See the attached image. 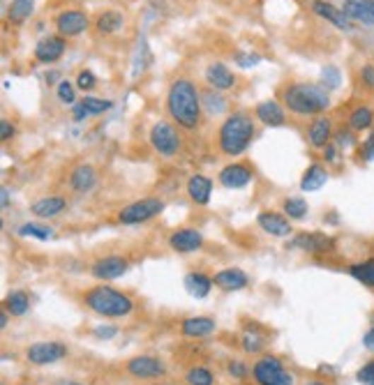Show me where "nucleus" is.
Here are the masks:
<instances>
[{
    "instance_id": "obj_1",
    "label": "nucleus",
    "mask_w": 374,
    "mask_h": 385,
    "mask_svg": "<svg viewBox=\"0 0 374 385\" xmlns=\"http://www.w3.org/2000/svg\"><path fill=\"white\" fill-rule=\"evenodd\" d=\"M167 111L182 129H197L201 122V95L189 78H176L167 93Z\"/></svg>"
},
{
    "instance_id": "obj_2",
    "label": "nucleus",
    "mask_w": 374,
    "mask_h": 385,
    "mask_svg": "<svg viewBox=\"0 0 374 385\" xmlns=\"http://www.w3.org/2000/svg\"><path fill=\"white\" fill-rule=\"evenodd\" d=\"M255 138V120L250 113L236 111L222 122L220 132H217V143L220 150L229 157H238L247 150V146Z\"/></svg>"
},
{
    "instance_id": "obj_3",
    "label": "nucleus",
    "mask_w": 374,
    "mask_h": 385,
    "mask_svg": "<svg viewBox=\"0 0 374 385\" xmlns=\"http://www.w3.org/2000/svg\"><path fill=\"white\" fill-rule=\"evenodd\" d=\"M284 107L296 116H319L330 107L326 88L315 83H291L282 93Z\"/></svg>"
},
{
    "instance_id": "obj_4",
    "label": "nucleus",
    "mask_w": 374,
    "mask_h": 385,
    "mask_svg": "<svg viewBox=\"0 0 374 385\" xmlns=\"http://www.w3.org/2000/svg\"><path fill=\"white\" fill-rule=\"evenodd\" d=\"M83 302H86V307H88V309H93L95 314L107 316V319L127 316V314L132 312V307H134L132 297L116 291V288H111V286L90 288V291L83 295Z\"/></svg>"
},
{
    "instance_id": "obj_5",
    "label": "nucleus",
    "mask_w": 374,
    "mask_h": 385,
    "mask_svg": "<svg viewBox=\"0 0 374 385\" xmlns=\"http://www.w3.org/2000/svg\"><path fill=\"white\" fill-rule=\"evenodd\" d=\"M252 376L259 385H293V376L284 372L282 362L273 355H266L255 365Z\"/></svg>"
},
{
    "instance_id": "obj_6",
    "label": "nucleus",
    "mask_w": 374,
    "mask_h": 385,
    "mask_svg": "<svg viewBox=\"0 0 374 385\" xmlns=\"http://www.w3.org/2000/svg\"><path fill=\"white\" fill-rule=\"evenodd\" d=\"M151 146L155 153H160L162 157H173L178 150H180V136L178 132L173 129L169 122H155V125L151 127Z\"/></svg>"
},
{
    "instance_id": "obj_7",
    "label": "nucleus",
    "mask_w": 374,
    "mask_h": 385,
    "mask_svg": "<svg viewBox=\"0 0 374 385\" xmlns=\"http://www.w3.org/2000/svg\"><path fill=\"white\" fill-rule=\"evenodd\" d=\"M162 210H164V203L160 199H141L120 210L118 220L123 224H141V222L153 220V217H158Z\"/></svg>"
},
{
    "instance_id": "obj_8",
    "label": "nucleus",
    "mask_w": 374,
    "mask_h": 385,
    "mask_svg": "<svg viewBox=\"0 0 374 385\" xmlns=\"http://www.w3.org/2000/svg\"><path fill=\"white\" fill-rule=\"evenodd\" d=\"M67 355V346L60 341H37V344L28 346L25 357L33 365H54L58 360H63Z\"/></svg>"
},
{
    "instance_id": "obj_9",
    "label": "nucleus",
    "mask_w": 374,
    "mask_h": 385,
    "mask_svg": "<svg viewBox=\"0 0 374 385\" xmlns=\"http://www.w3.org/2000/svg\"><path fill=\"white\" fill-rule=\"evenodd\" d=\"M88 28V16L81 10H67L56 16V30L63 37H76Z\"/></svg>"
},
{
    "instance_id": "obj_10",
    "label": "nucleus",
    "mask_w": 374,
    "mask_h": 385,
    "mask_svg": "<svg viewBox=\"0 0 374 385\" xmlns=\"http://www.w3.org/2000/svg\"><path fill=\"white\" fill-rule=\"evenodd\" d=\"M65 47L67 45H65L63 35H49V37L40 40L37 47H35V60H37V63H45V65L56 63V60L63 58Z\"/></svg>"
},
{
    "instance_id": "obj_11",
    "label": "nucleus",
    "mask_w": 374,
    "mask_h": 385,
    "mask_svg": "<svg viewBox=\"0 0 374 385\" xmlns=\"http://www.w3.org/2000/svg\"><path fill=\"white\" fill-rule=\"evenodd\" d=\"M127 268H129V263L123 256H104L100 261H95L90 273H93V277L102 279V282H109V279L123 277L127 273Z\"/></svg>"
},
{
    "instance_id": "obj_12",
    "label": "nucleus",
    "mask_w": 374,
    "mask_h": 385,
    "mask_svg": "<svg viewBox=\"0 0 374 385\" xmlns=\"http://www.w3.org/2000/svg\"><path fill=\"white\" fill-rule=\"evenodd\" d=\"M127 372L134 376V379H144V381H151V379H158V376L164 374V362L158 360V357H151V355H139L132 357L127 362Z\"/></svg>"
},
{
    "instance_id": "obj_13",
    "label": "nucleus",
    "mask_w": 374,
    "mask_h": 385,
    "mask_svg": "<svg viewBox=\"0 0 374 385\" xmlns=\"http://www.w3.org/2000/svg\"><path fill=\"white\" fill-rule=\"evenodd\" d=\"M312 12L321 19H326L340 30H351L353 28V21L346 16L340 7H335L333 3H326V0H312Z\"/></svg>"
},
{
    "instance_id": "obj_14",
    "label": "nucleus",
    "mask_w": 374,
    "mask_h": 385,
    "mask_svg": "<svg viewBox=\"0 0 374 385\" xmlns=\"http://www.w3.org/2000/svg\"><path fill=\"white\" fill-rule=\"evenodd\" d=\"M250 180H252V169L247 164L233 162L220 171V182L227 189H240V187H245Z\"/></svg>"
},
{
    "instance_id": "obj_15",
    "label": "nucleus",
    "mask_w": 374,
    "mask_h": 385,
    "mask_svg": "<svg viewBox=\"0 0 374 385\" xmlns=\"http://www.w3.org/2000/svg\"><path fill=\"white\" fill-rule=\"evenodd\" d=\"M291 247L303 249V251H312V254H321V251L333 249V238H328L326 233H300L293 238Z\"/></svg>"
},
{
    "instance_id": "obj_16",
    "label": "nucleus",
    "mask_w": 374,
    "mask_h": 385,
    "mask_svg": "<svg viewBox=\"0 0 374 385\" xmlns=\"http://www.w3.org/2000/svg\"><path fill=\"white\" fill-rule=\"evenodd\" d=\"M201 242H204V238L197 229H178V231H173L171 238H169L171 249L178 251V254L197 251L199 247H201Z\"/></svg>"
},
{
    "instance_id": "obj_17",
    "label": "nucleus",
    "mask_w": 374,
    "mask_h": 385,
    "mask_svg": "<svg viewBox=\"0 0 374 385\" xmlns=\"http://www.w3.org/2000/svg\"><path fill=\"white\" fill-rule=\"evenodd\" d=\"M206 83L215 90H229L236 85V76L224 63H211L206 67Z\"/></svg>"
},
{
    "instance_id": "obj_18",
    "label": "nucleus",
    "mask_w": 374,
    "mask_h": 385,
    "mask_svg": "<svg viewBox=\"0 0 374 385\" xmlns=\"http://www.w3.org/2000/svg\"><path fill=\"white\" fill-rule=\"evenodd\" d=\"M342 12L351 21H358L365 25L374 23V0H344Z\"/></svg>"
},
{
    "instance_id": "obj_19",
    "label": "nucleus",
    "mask_w": 374,
    "mask_h": 385,
    "mask_svg": "<svg viewBox=\"0 0 374 385\" xmlns=\"http://www.w3.org/2000/svg\"><path fill=\"white\" fill-rule=\"evenodd\" d=\"M247 275L242 273L240 268H227V270H220L215 277H213V284L222 291H240V288L247 286Z\"/></svg>"
},
{
    "instance_id": "obj_20",
    "label": "nucleus",
    "mask_w": 374,
    "mask_h": 385,
    "mask_svg": "<svg viewBox=\"0 0 374 385\" xmlns=\"http://www.w3.org/2000/svg\"><path fill=\"white\" fill-rule=\"evenodd\" d=\"M255 116H257V120L264 122L266 127H282L284 125V109L280 107V102H275V100L259 102L257 109H255Z\"/></svg>"
},
{
    "instance_id": "obj_21",
    "label": "nucleus",
    "mask_w": 374,
    "mask_h": 385,
    "mask_svg": "<svg viewBox=\"0 0 374 385\" xmlns=\"http://www.w3.org/2000/svg\"><path fill=\"white\" fill-rule=\"evenodd\" d=\"M330 136H333V125H330V118L326 116H317L312 120V125L308 129V141L312 148H326L330 143Z\"/></svg>"
},
{
    "instance_id": "obj_22",
    "label": "nucleus",
    "mask_w": 374,
    "mask_h": 385,
    "mask_svg": "<svg viewBox=\"0 0 374 385\" xmlns=\"http://www.w3.org/2000/svg\"><path fill=\"white\" fill-rule=\"evenodd\" d=\"M257 222H259L261 229H264L266 233L275 235V238H284V235L291 233L289 220L282 217V215H277V213H268V210H266V213H259Z\"/></svg>"
},
{
    "instance_id": "obj_23",
    "label": "nucleus",
    "mask_w": 374,
    "mask_h": 385,
    "mask_svg": "<svg viewBox=\"0 0 374 385\" xmlns=\"http://www.w3.org/2000/svg\"><path fill=\"white\" fill-rule=\"evenodd\" d=\"M211 191H213V180L201 176V173H197V176L187 180V194L199 206H206L211 201Z\"/></svg>"
},
{
    "instance_id": "obj_24",
    "label": "nucleus",
    "mask_w": 374,
    "mask_h": 385,
    "mask_svg": "<svg viewBox=\"0 0 374 385\" xmlns=\"http://www.w3.org/2000/svg\"><path fill=\"white\" fill-rule=\"evenodd\" d=\"M180 330L185 337H208L215 332V321L211 316H189L182 321Z\"/></svg>"
},
{
    "instance_id": "obj_25",
    "label": "nucleus",
    "mask_w": 374,
    "mask_h": 385,
    "mask_svg": "<svg viewBox=\"0 0 374 385\" xmlns=\"http://www.w3.org/2000/svg\"><path fill=\"white\" fill-rule=\"evenodd\" d=\"M111 109V102L109 100H98V97H86L81 102L74 104V120H83L88 116H98V113H104Z\"/></svg>"
},
{
    "instance_id": "obj_26",
    "label": "nucleus",
    "mask_w": 374,
    "mask_h": 385,
    "mask_svg": "<svg viewBox=\"0 0 374 385\" xmlns=\"http://www.w3.org/2000/svg\"><path fill=\"white\" fill-rule=\"evenodd\" d=\"M65 206H67L65 199H60V196H45V199L35 201V203L30 206V213L42 217V220H49V217H56V215L63 213Z\"/></svg>"
},
{
    "instance_id": "obj_27",
    "label": "nucleus",
    "mask_w": 374,
    "mask_h": 385,
    "mask_svg": "<svg viewBox=\"0 0 374 385\" xmlns=\"http://www.w3.org/2000/svg\"><path fill=\"white\" fill-rule=\"evenodd\" d=\"M95 180H98V176H95V169L88 164H81L76 166V169L69 173V187H72L74 191H88L93 189Z\"/></svg>"
},
{
    "instance_id": "obj_28",
    "label": "nucleus",
    "mask_w": 374,
    "mask_h": 385,
    "mask_svg": "<svg viewBox=\"0 0 374 385\" xmlns=\"http://www.w3.org/2000/svg\"><path fill=\"white\" fill-rule=\"evenodd\" d=\"M328 180V171L324 169L321 164H312L308 166V171L303 173V180H300V189L303 191H317L326 185Z\"/></svg>"
},
{
    "instance_id": "obj_29",
    "label": "nucleus",
    "mask_w": 374,
    "mask_h": 385,
    "mask_svg": "<svg viewBox=\"0 0 374 385\" xmlns=\"http://www.w3.org/2000/svg\"><path fill=\"white\" fill-rule=\"evenodd\" d=\"M95 28H98L100 35H114L123 28V14L116 12V10H107L98 16L95 21Z\"/></svg>"
},
{
    "instance_id": "obj_30",
    "label": "nucleus",
    "mask_w": 374,
    "mask_h": 385,
    "mask_svg": "<svg viewBox=\"0 0 374 385\" xmlns=\"http://www.w3.org/2000/svg\"><path fill=\"white\" fill-rule=\"evenodd\" d=\"M35 10V0H12L7 7V21L12 25H21Z\"/></svg>"
},
{
    "instance_id": "obj_31",
    "label": "nucleus",
    "mask_w": 374,
    "mask_h": 385,
    "mask_svg": "<svg viewBox=\"0 0 374 385\" xmlns=\"http://www.w3.org/2000/svg\"><path fill=\"white\" fill-rule=\"evenodd\" d=\"M211 286H213V279L206 277L201 273H189L185 277V288L189 295L194 297H206L208 293H211Z\"/></svg>"
},
{
    "instance_id": "obj_32",
    "label": "nucleus",
    "mask_w": 374,
    "mask_h": 385,
    "mask_svg": "<svg viewBox=\"0 0 374 385\" xmlns=\"http://www.w3.org/2000/svg\"><path fill=\"white\" fill-rule=\"evenodd\" d=\"M30 307V297L28 293H23V291H14L7 295V300H5V309L12 314V316H23L25 312H28Z\"/></svg>"
},
{
    "instance_id": "obj_33",
    "label": "nucleus",
    "mask_w": 374,
    "mask_h": 385,
    "mask_svg": "<svg viewBox=\"0 0 374 385\" xmlns=\"http://www.w3.org/2000/svg\"><path fill=\"white\" fill-rule=\"evenodd\" d=\"M349 273H351L353 279H358L361 284L374 288V259L363 261V263H353L349 268Z\"/></svg>"
},
{
    "instance_id": "obj_34",
    "label": "nucleus",
    "mask_w": 374,
    "mask_h": 385,
    "mask_svg": "<svg viewBox=\"0 0 374 385\" xmlns=\"http://www.w3.org/2000/svg\"><path fill=\"white\" fill-rule=\"evenodd\" d=\"M372 111L368 107H356L351 113H349V127L353 132H363V129H370L372 127Z\"/></svg>"
},
{
    "instance_id": "obj_35",
    "label": "nucleus",
    "mask_w": 374,
    "mask_h": 385,
    "mask_svg": "<svg viewBox=\"0 0 374 385\" xmlns=\"http://www.w3.org/2000/svg\"><path fill=\"white\" fill-rule=\"evenodd\" d=\"M282 208H284V213L289 220H303V217L308 215V201L305 199H286Z\"/></svg>"
},
{
    "instance_id": "obj_36",
    "label": "nucleus",
    "mask_w": 374,
    "mask_h": 385,
    "mask_svg": "<svg viewBox=\"0 0 374 385\" xmlns=\"http://www.w3.org/2000/svg\"><path fill=\"white\" fill-rule=\"evenodd\" d=\"M187 385H213V374L206 369V367H194V369H189L187 376H185Z\"/></svg>"
},
{
    "instance_id": "obj_37",
    "label": "nucleus",
    "mask_w": 374,
    "mask_h": 385,
    "mask_svg": "<svg viewBox=\"0 0 374 385\" xmlns=\"http://www.w3.org/2000/svg\"><path fill=\"white\" fill-rule=\"evenodd\" d=\"M58 100L63 104H69V107H74L76 104V93H74V83L63 78V81L58 83Z\"/></svg>"
},
{
    "instance_id": "obj_38",
    "label": "nucleus",
    "mask_w": 374,
    "mask_h": 385,
    "mask_svg": "<svg viewBox=\"0 0 374 385\" xmlns=\"http://www.w3.org/2000/svg\"><path fill=\"white\" fill-rule=\"evenodd\" d=\"M21 235H33V238L37 240H49L51 238V231L47 229V226H40V224H23L19 229Z\"/></svg>"
},
{
    "instance_id": "obj_39",
    "label": "nucleus",
    "mask_w": 374,
    "mask_h": 385,
    "mask_svg": "<svg viewBox=\"0 0 374 385\" xmlns=\"http://www.w3.org/2000/svg\"><path fill=\"white\" fill-rule=\"evenodd\" d=\"M321 78H324V85L326 88H337V85H340V81H342V76H340V69L337 67H333V65H328L324 72H321Z\"/></svg>"
},
{
    "instance_id": "obj_40",
    "label": "nucleus",
    "mask_w": 374,
    "mask_h": 385,
    "mask_svg": "<svg viewBox=\"0 0 374 385\" xmlns=\"http://www.w3.org/2000/svg\"><path fill=\"white\" fill-rule=\"evenodd\" d=\"M95 85H98V78H95L93 72H88V69L79 72V76H76V88L83 90V93H90Z\"/></svg>"
},
{
    "instance_id": "obj_41",
    "label": "nucleus",
    "mask_w": 374,
    "mask_h": 385,
    "mask_svg": "<svg viewBox=\"0 0 374 385\" xmlns=\"http://www.w3.org/2000/svg\"><path fill=\"white\" fill-rule=\"evenodd\" d=\"M356 379H358V383H363V385H374V360L363 365L358 374H356Z\"/></svg>"
},
{
    "instance_id": "obj_42",
    "label": "nucleus",
    "mask_w": 374,
    "mask_h": 385,
    "mask_svg": "<svg viewBox=\"0 0 374 385\" xmlns=\"http://www.w3.org/2000/svg\"><path fill=\"white\" fill-rule=\"evenodd\" d=\"M233 58H236V63L240 65V67H255L257 63H259V56H252V54H240V51H238V54L236 56H233Z\"/></svg>"
},
{
    "instance_id": "obj_43",
    "label": "nucleus",
    "mask_w": 374,
    "mask_h": 385,
    "mask_svg": "<svg viewBox=\"0 0 374 385\" xmlns=\"http://www.w3.org/2000/svg\"><path fill=\"white\" fill-rule=\"evenodd\" d=\"M361 153H363V157H365V160H368V162H370V160H374V132H372V134L363 141Z\"/></svg>"
},
{
    "instance_id": "obj_44",
    "label": "nucleus",
    "mask_w": 374,
    "mask_h": 385,
    "mask_svg": "<svg viewBox=\"0 0 374 385\" xmlns=\"http://www.w3.org/2000/svg\"><path fill=\"white\" fill-rule=\"evenodd\" d=\"M229 374H231V376H236V379H245L247 369H245V365H242V362L233 360V362L229 365Z\"/></svg>"
},
{
    "instance_id": "obj_45",
    "label": "nucleus",
    "mask_w": 374,
    "mask_h": 385,
    "mask_svg": "<svg viewBox=\"0 0 374 385\" xmlns=\"http://www.w3.org/2000/svg\"><path fill=\"white\" fill-rule=\"evenodd\" d=\"M14 134V127L10 125V120H0V138L3 141H10Z\"/></svg>"
},
{
    "instance_id": "obj_46",
    "label": "nucleus",
    "mask_w": 374,
    "mask_h": 385,
    "mask_svg": "<svg viewBox=\"0 0 374 385\" xmlns=\"http://www.w3.org/2000/svg\"><path fill=\"white\" fill-rule=\"evenodd\" d=\"M242 346H245V351L255 353V351H259V348H261V341H259L257 337H250V335H245V339H242Z\"/></svg>"
},
{
    "instance_id": "obj_47",
    "label": "nucleus",
    "mask_w": 374,
    "mask_h": 385,
    "mask_svg": "<svg viewBox=\"0 0 374 385\" xmlns=\"http://www.w3.org/2000/svg\"><path fill=\"white\" fill-rule=\"evenodd\" d=\"M324 160H326L328 164H335V162H337V148H335L333 143H328V146L324 148Z\"/></svg>"
},
{
    "instance_id": "obj_48",
    "label": "nucleus",
    "mask_w": 374,
    "mask_h": 385,
    "mask_svg": "<svg viewBox=\"0 0 374 385\" xmlns=\"http://www.w3.org/2000/svg\"><path fill=\"white\" fill-rule=\"evenodd\" d=\"M361 76H363V81L370 85V88H374V67H372V65H365V67H363V72H361Z\"/></svg>"
},
{
    "instance_id": "obj_49",
    "label": "nucleus",
    "mask_w": 374,
    "mask_h": 385,
    "mask_svg": "<svg viewBox=\"0 0 374 385\" xmlns=\"http://www.w3.org/2000/svg\"><path fill=\"white\" fill-rule=\"evenodd\" d=\"M116 335H118L116 328H98V330H95V337H100V339H111Z\"/></svg>"
},
{
    "instance_id": "obj_50",
    "label": "nucleus",
    "mask_w": 374,
    "mask_h": 385,
    "mask_svg": "<svg viewBox=\"0 0 374 385\" xmlns=\"http://www.w3.org/2000/svg\"><path fill=\"white\" fill-rule=\"evenodd\" d=\"M353 143V136L351 134H346V132H340L337 134V146L344 148V146H351Z\"/></svg>"
},
{
    "instance_id": "obj_51",
    "label": "nucleus",
    "mask_w": 374,
    "mask_h": 385,
    "mask_svg": "<svg viewBox=\"0 0 374 385\" xmlns=\"http://www.w3.org/2000/svg\"><path fill=\"white\" fill-rule=\"evenodd\" d=\"M363 344H365V348H370V351H374V328L368 330V335H365Z\"/></svg>"
},
{
    "instance_id": "obj_52",
    "label": "nucleus",
    "mask_w": 374,
    "mask_h": 385,
    "mask_svg": "<svg viewBox=\"0 0 374 385\" xmlns=\"http://www.w3.org/2000/svg\"><path fill=\"white\" fill-rule=\"evenodd\" d=\"M7 326V312H3V316H0V328Z\"/></svg>"
},
{
    "instance_id": "obj_53",
    "label": "nucleus",
    "mask_w": 374,
    "mask_h": 385,
    "mask_svg": "<svg viewBox=\"0 0 374 385\" xmlns=\"http://www.w3.org/2000/svg\"><path fill=\"white\" fill-rule=\"evenodd\" d=\"M56 385H81V383H72V381H60V383H56Z\"/></svg>"
},
{
    "instance_id": "obj_54",
    "label": "nucleus",
    "mask_w": 374,
    "mask_h": 385,
    "mask_svg": "<svg viewBox=\"0 0 374 385\" xmlns=\"http://www.w3.org/2000/svg\"><path fill=\"white\" fill-rule=\"evenodd\" d=\"M7 194H10V191L3 189V206H7Z\"/></svg>"
},
{
    "instance_id": "obj_55",
    "label": "nucleus",
    "mask_w": 374,
    "mask_h": 385,
    "mask_svg": "<svg viewBox=\"0 0 374 385\" xmlns=\"http://www.w3.org/2000/svg\"><path fill=\"white\" fill-rule=\"evenodd\" d=\"M305 385H324V383H319V381H312V383H305Z\"/></svg>"
}]
</instances>
